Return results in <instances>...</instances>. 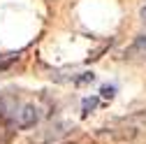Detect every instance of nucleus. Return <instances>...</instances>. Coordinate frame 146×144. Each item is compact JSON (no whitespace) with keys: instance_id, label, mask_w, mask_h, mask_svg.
I'll return each instance as SVG.
<instances>
[{"instance_id":"7","label":"nucleus","mask_w":146,"mask_h":144,"mask_svg":"<svg viewBox=\"0 0 146 144\" xmlns=\"http://www.w3.org/2000/svg\"><path fill=\"white\" fill-rule=\"evenodd\" d=\"M141 19L146 21V7H141Z\"/></svg>"},{"instance_id":"3","label":"nucleus","mask_w":146,"mask_h":144,"mask_svg":"<svg viewBox=\"0 0 146 144\" xmlns=\"http://www.w3.org/2000/svg\"><path fill=\"white\" fill-rule=\"evenodd\" d=\"M118 123H123V125H130V128H135V130H146V109H139V112H132V114H127V116H123V119H118Z\"/></svg>"},{"instance_id":"6","label":"nucleus","mask_w":146,"mask_h":144,"mask_svg":"<svg viewBox=\"0 0 146 144\" xmlns=\"http://www.w3.org/2000/svg\"><path fill=\"white\" fill-rule=\"evenodd\" d=\"M93 107H95V100H88V98H86V100H84V114H88Z\"/></svg>"},{"instance_id":"4","label":"nucleus","mask_w":146,"mask_h":144,"mask_svg":"<svg viewBox=\"0 0 146 144\" xmlns=\"http://www.w3.org/2000/svg\"><path fill=\"white\" fill-rule=\"evenodd\" d=\"M137 53H144L146 56V35H137V40L132 42V47L125 51V56H137Z\"/></svg>"},{"instance_id":"1","label":"nucleus","mask_w":146,"mask_h":144,"mask_svg":"<svg viewBox=\"0 0 146 144\" xmlns=\"http://www.w3.org/2000/svg\"><path fill=\"white\" fill-rule=\"evenodd\" d=\"M40 116H42V112L35 105H21L19 109L14 112V125H16V128H21V130L33 128V125L40 121Z\"/></svg>"},{"instance_id":"5","label":"nucleus","mask_w":146,"mask_h":144,"mask_svg":"<svg viewBox=\"0 0 146 144\" xmlns=\"http://www.w3.org/2000/svg\"><path fill=\"white\" fill-rule=\"evenodd\" d=\"M102 98H107V100H111L114 95H116V86H102Z\"/></svg>"},{"instance_id":"2","label":"nucleus","mask_w":146,"mask_h":144,"mask_svg":"<svg viewBox=\"0 0 146 144\" xmlns=\"http://www.w3.org/2000/svg\"><path fill=\"white\" fill-rule=\"evenodd\" d=\"M70 130H72V125H70V123L58 121V123H53V125H49V128H46V133L42 135V142H56V139L65 137Z\"/></svg>"}]
</instances>
